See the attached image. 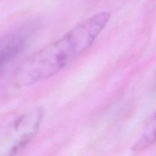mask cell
<instances>
[{
  "label": "cell",
  "instance_id": "obj_1",
  "mask_svg": "<svg viewBox=\"0 0 156 156\" xmlns=\"http://www.w3.org/2000/svg\"><path fill=\"white\" fill-rule=\"evenodd\" d=\"M110 18L106 12L92 15L32 55L18 69L17 83L29 86L58 74L91 47Z\"/></svg>",
  "mask_w": 156,
  "mask_h": 156
},
{
  "label": "cell",
  "instance_id": "obj_2",
  "mask_svg": "<svg viewBox=\"0 0 156 156\" xmlns=\"http://www.w3.org/2000/svg\"><path fill=\"white\" fill-rule=\"evenodd\" d=\"M44 112L32 108L0 125V155H14L35 138L42 123Z\"/></svg>",
  "mask_w": 156,
  "mask_h": 156
},
{
  "label": "cell",
  "instance_id": "obj_3",
  "mask_svg": "<svg viewBox=\"0 0 156 156\" xmlns=\"http://www.w3.org/2000/svg\"><path fill=\"white\" fill-rule=\"evenodd\" d=\"M28 34L15 31L0 37V76L25 47Z\"/></svg>",
  "mask_w": 156,
  "mask_h": 156
},
{
  "label": "cell",
  "instance_id": "obj_4",
  "mask_svg": "<svg viewBox=\"0 0 156 156\" xmlns=\"http://www.w3.org/2000/svg\"><path fill=\"white\" fill-rule=\"evenodd\" d=\"M156 143V112L147 124L143 133L133 146L134 151H142Z\"/></svg>",
  "mask_w": 156,
  "mask_h": 156
}]
</instances>
